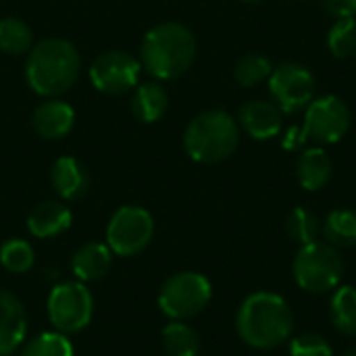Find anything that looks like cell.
Masks as SVG:
<instances>
[{"label": "cell", "instance_id": "cell-1", "mask_svg": "<svg viewBox=\"0 0 356 356\" xmlns=\"http://www.w3.org/2000/svg\"><path fill=\"white\" fill-rule=\"evenodd\" d=\"M238 336L257 350H271L290 342L294 315L290 305L275 292H254L244 298L236 315Z\"/></svg>", "mask_w": 356, "mask_h": 356}, {"label": "cell", "instance_id": "cell-2", "mask_svg": "<svg viewBox=\"0 0 356 356\" xmlns=\"http://www.w3.org/2000/svg\"><path fill=\"white\" fill-rule=\"evenodd\" d=\"M196 38L184 23L163 21L152 25L140 44V63L156 81L181 77L196 60Z\"/></svg>", "mask_w": 356, "mask_h": 356}, {"label": "cell", "instance_id": "cell-3", "mask_svg": "<svg viewBox=\"0 0 356 356\" xmlns=\"http://www.w3.org/2000/svg\"><path fill=\"white\" fill-rule=\"evenodd\" d=\"M81 73L79 50L63 38H46L27 52L25 81L42 98H58L69 92Z\"/></svg>", "mask_w": 356, "mask_h": 356}, {"label": "cell", "instance_id": "cell-4", "mask_svg": "<svg viewBox=\"0 0 356 356\" xmlns=\"http://www.w3.org/2000/svg\"><path fill=\"white\" fill-rule=\"evenodd\" d=\"M240 144L238 121L221 108L196 115L184 131L186 154L200 165H217L229 159Z\"/></svg>", "mask_w": 356, "mask_h": 356}, {"label": "cell", "instance_id": "cell-5", "mask_svg": "<svg viewBox=\"0 0 356 356\" xmlns=\"http://www.w3.org/2000/svg\"><path fill=\"white\" fill-rule=\"evenodd\" d=\"M294 280L298 288L309 294H327L334 292L344 275V263L338 252L327 242H311L300 246L294 265H292Z\"/></svg>", "mask_w": 356, "mask_h": 356}, {"label": "cell", "instance_id": "cell-6", "mask_svg": "<svg viewBox=\"0 0 356 356\" xmlns=\"http://www.w3.org/2000/svg\"><path fill=\"white\" fill-rule=\"evenodd\" d=\"M213 296L211 282L198 271H181L171 275L161 292H159V307L161 311L173 321H188L200 315Z\"/></svg>", "mask_w": 356, "mask_h": 356}, {"label": "cell", "instance_id": "cell-7", "mask_svg": "<svg viewBox=\"0 0 356 356\" xmlns=\"http://www.w3.org/2000/svg\"><path fill=\"white\" fill-rule=\"evenodd\" d=\"M154 236L152 215L136 204L117 209L106 225V246L117 257H136L148 248Z\"/></svg>", "mask_w": 356, "mask_h": 356}, {"label": "cell", "instance_id": "cell-8", "mask_svg": "<svg viewBox=\"0 0 356 356\" xmlns=\"http://www.w3.org/2000/svg\"><path fill=\"white\" fill-rule=\"evenodd\" d=\"M94 315V298L83 282H63L48 296V319L60 334L86 330Z\"/></svg>", "mask_w": 356, "mask_h": 356}, {"label": "cell", "instance_id": "cell-9", "mask_svg": "<svg viewBox=\"0 0 356 356\" xmlns=\"http://www.w3.org/2000/svg\"><path fill=\"white\" fill-rule=\"evenodd\" d=\"M348 127L350 108L336 94L313 98L305 108L302 140H313L315 144H336L348 134Z\"/></svg>", "mask_w": 356, "mask_h": 356}, {"label": "cell", "instance_id": "cell-10", "mask_svg": "<svg viewBox=\"0 0 356 356\" xmlns=\"http://www.w3.org/2000/svg\"><path fill=\"white\" fill-rule=\"evenodd\" d=\"M142 63L127 50H106L98 54L90 65V81L92 86L108 96H121L140 83Z\"/></svg>", "mask_w": 356, "mask_h": 356}, {"label": "cell", "instance_id": "cell-11", "mask_svg": "<svg viewBox=\"0 0 356 356\" xmlns=\"http://www.w3.org/2000/svg\"><path fill=\"white\" fill-rule=\"evenodd\" d=\"M269 94L284 113H298L315 98V75L300 63H282L273 67L269 79Z\"/></svg>", "mask_w": 356, "mask_h": 356}, {"label": "cell", "instance_id": "cell-12", "mask_svg": "<svg viewBox=\"0 0 356 356\" xmlns=\"http://www.w3.org/2000/svg\"><path fill=\"white\" fill-rule=\"evenodd\" d=\"M73 125L75 111L67 100L60 98L42 100L31 115V127L42 140H60L71 134Z\"/></svg>", "mask_w": 356, "mask_h": 356}, {"label": "cell", "instance_id": "cell-13", "mask_svg": "<svg viewBox=\"0 0 356 356\" xmlns=\"http://www.w3.org/2000/svg\"><path fill=\"white\" fill-rule=\"evenodd\" d=\"M238 125L254 140H271L282 131L284 111L271 100H250L240 106Z\"/></svg>", "mask_w": 356, "mask_h": 356}, {"label": "cell", "instance_id": "cell-14", "mask_svg": "<svg viewBox=\"0 0 356 356\" xmlns=\"http://www.w3.org/2000/svg\"><path fill=\"white\" fill-rule=\"evenodd\" d=\"M27 336V313L23 302L0 288V356L13 355Z\"/></svg>", "mask_w": 356, "mask_h": 356}, {"label": "cell", "instance_id": "cell-15", "mask_svg": "<svg viewBox=\"0 0 356 356\" xmlns=\"http://www.w3.org/2000/svg\"><path fill=\"white\" fill-rule=\"evenodd\" d=\"M50 184L60 200H79L90 188V173L75 156H58L50 169Z\"/></svg>", "mask_w": 356, "mask_h": 356}, {"label": "cell", "instance_id": "cell-16", "mask_svg": "<svg viewBox=\"0 0 356 356\" xmlns=\"http://www.w3.org/2000/svg\"><path fill=\"white\" fill-rule=\"evenodd\" d=\"M73 215L69 207L60 200H42L27 215V229L33 238L46 240L60 236L71 227Z\"/></svg>", "mask_w": 356, "mask_h": 356}, {"label": "cell", "instance_id": "cell-17", "mask_svg": "<svg viewBox=\"0 0 356 356\" xmlns=\"http://www.w3.org/2000/svg\"><path fill=\"white\" fill-rule=\"evenodd\" d=\"M113 265V252L106 244L100 242H88L79 246L71 259V271L77 277V282H98L102 280Z\"/></svg>", "mask_w": 356, "mask_h": 356}, {"label": "cell", "instance_id": "cell-18", "mask_svg": "<svg viewBox=\"0 0 356 356\" xmlns=\"http://www.w3.org/2000/svg\"><path fill=\"white\" fill-rule=\"evenodd\" d=\"M332 173H334L332 159L319 146H313V148L302 150V154L296 161V177H298V184L307 192H319V190H323L330 184Z\"/></svg>", "mask_w": 356, "mask_h": 356}, {"label": "cell", "instance_id": "cell-19", "mask_svg": "<svg viewBox=\"0 0 356 356\" xmlns=\"http://www.w3.org/2000/svg\"><path fill=\"white\" fill-rule=\"evenodd\" d=\"M169 108V94L159 81L138 83L131 96V111L142 123H156Z\"/></svg>", "mask_w": 356, "mask_h": 356}, {"label": "cell", "instance_id": "cell-20", "mask_svg": "<svg viewBox=\"0 0 356 356\" xmlns=\"http://www.w3.org/2000/svg\"><path fill=\"white\" fill-rule=\"evenodd\" d=\"M321 232L334 248L356 246V211L334 209L321 223Z\"/></svg>", "mask_w": 356, "mask_h": 356}, {"label": "cell", "instance_id": "cell-21", "mask_svg": "<svg viewBox=\"0 0 356 356\" xmlns=\"http://www.w3.org/2000/svg\"><path fill=\"white\" fill-rule=\"evenodd\" d=\"M330 317L334 327L344 336H356V288L338 286L330 300Z\"/></svg>", "mask_w": 356, "mask_h": 356}, {"label": "cell", "instance_id": "cell-22", "mask_svg": "<svg viewBox=\"0 0 356 356\" xmlns=\"http://www.w3.org/2000/svg\"><path fill=\"white\" fill-rule=\"evenodd\" d=\"M33 48V29L17 17L0 19V50L4 54L17 56L27 54Z\"/></svg>", "mask_w": 356, "mask_h": 356}, {"label": "cell", "instance_id": "cell-23", "mask_svg": "<svg viewBox=\"0 0 356 356\" xmlns=\"http://www.w3.org/2000/svg\"><path fill=\"white\" fill-rule=\"evenodd\" d=\"M163 346L169 356H198L200 338L186 321H171L163 330Z\"/></svg>", "mask_w": 356, "mask_h": 356}, {"label": "cell", "instance_id": "cell-24", "mask_svg": "<svg viewBox=\"0 0 356 356\" xmlns=\"http://www.w3.org/2000/svg\"><path fill=\"white\" fill-rule=\"evenodd\" d=\"M286 232L294 242L305 246V244H311L319 238L321 221L317 219V215L313 211H309L305 207H296L286 219Z\"/></svg>", "mask_w": 356, "mask_h": 356}, {"label": "cell", "instance_id": "cell-25", "mask_svg": "<svg viewBox=\"0 0 356 356\" xmlns=\"http://www.w3.org/2000/svg\"><path fill=\"white\" fill-rule=\"evenodd\" d=\"M273 71V65L271 60L265 56V54H259V52H250V54H244L236 67H234V77L240 86L244 88H252L265 79H269Z\"/></svg>", "mask_w": 356, "mask_h": 356}, {"label": "cell", "instance_id": "cell-26", "mask_svg": "<svg viewBox=\"0 0 356 356\" xmlns=\"http://www.w3.org/2000/svg\"><path fill=\"white\" fill-rule=\"evenodd\" d=\"M21 356H73V344L67 334L60 332H44L25 342Z\"/></svg>", "mask_w": 356, "mask_h": 356}, {"label": "cell", "instance_id": "cell-27", "mask_svg": "<svg viewBox=\"0 0 356 356\" xmlns=\"http://www.w3.org/2000/svg\"><path fill=\"white\" fill-rule=\"evenodd\" d=\"M35 252L33 246L21 238L6 240L0 246V265L10 273H27L33 267Z\"/></svg>", "mask_w": 356, "mask_h": 356}, {"label": "cell", "instance_id": "cell-28", "mask_svg": "<svg viewBox=\"0 0 356 356\" xmlns=\"http://www.w3.org/2000/svg\"><path fill=\"white\" fill-rule=\"evenodd\" d=\"M327 46L336 58L356 56V19L340 17L327 33Z\"/></svg>", "mask_w": 356, "mask_h": 356}, {"label": "cell", "instance_id": "cell-29", "mask_svg": "<svg viewBox=\"0 0 356 356\" xmlns=\"http://www.w3.org/2000/svg\"><path fill=\"white\" fill-rule=\"evenodd\" d=\"M290 356H334V350L327 338L309 332L290 340Z\"/></svg>", "mask_w": 356, "mask_h": 356}, {"label": "cell", "instance_id": "cell-30", "mask_svg": "<svg viewBox=\"0 0 356 356\" xmlns=\"http://www.w3.org/2000/svg\"><path fill=\"white\" fill-rule=\"evenodd\" d=\"M321 4L336 19H340V17H356V0H321Z\"/></svg>", "mask_w": 356, "mask_h": 356}, {"label": "cell", "instance_id": "cell-31", "mask_svg": "<svg viewBox=\"0 0 356 356\" xmlns=\"http://www.w3.org/2000/svg\"><path fill=\"white\" fill-rule=\"evenodd\" d=\"M244 2H261V0H244Z\"/></svg>", "mask_w": 356, "mask_h": 356}]
</instances>
